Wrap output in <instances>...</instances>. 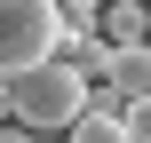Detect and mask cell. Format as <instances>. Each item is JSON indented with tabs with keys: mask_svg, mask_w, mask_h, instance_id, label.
I'll use <instances>...</instances> for the list:
<instances>
[{
	"mask_svg": "<svg viewBox=\"0 0 151 143\" xmlns=\"http://www.w3.org/2000/svg\"><path fill=\"white\" fill-rule=\"evenodd\" d=\"M0 143H48L40 127H24V119H0Z\"/></svg>",
	"mask_w": 151,
	"mask_h": 143,
	"instance_id": "cell-8",
	"label": "cell"
},
{
	"mask_svg": "<svg viewBox=\"0 0 151 143\" xmlns=\"http://www.w3.org/2000/svg\"><path fill=\"white\" fill-rule=\"evenodd\" d=\"M56 8H64V24H96V8H104V0H56Z\"/></svg>",
	"mask_w": 151,
	"mask_h": 143,
	"instance_id": "cell-7",
	"label": "cell"
},
{
	"mask_svg": "<svg viewBox=\"0 0 151 143\" xmlns=\"http://www.w3.org/2000/svg\"><path fill=\"white\" fill-rule=\"evenodd\" d=\"M104 88L127 103V96H151V40H135V48H111V72H104Z\"/></svg>",
	"mask_w": 151,
	"mask_h": 143,
	"instance_id": "cell-4",
	"label": "cell"
},
{
	"mask_svg": "<svg viewBox=\"0 0 151 143\" xmlns=\"http://www.w3.org/2000/svg\"><path fill=\"white\" fill-rule=\"evenodd\" d=\"M8 96H16V119H24V127L64 135V127L96 103V80H80L64 56H48V64H32V72H8Z\"/></svg>",
	"mask_w": 151,
	"mask_h": 143,
	"instance_id": "cell-1",
	"label": "cell"
},
{
	"mask_svg": "<svg viewBox=\"0 0 151 143\" xmlns=\"http://www.w3.org/2000/svg\"><path fill=\"white\" fill-rule=\"evenodd\" d=\"M64 143H135L127 135V119H119V96H104V103H88L72 127H64Z\"/></svg>",
	"mask_w": 151,
	"mask_h": 143,
	"instance_id": "cell-5",
	"label": "cell"
},
{
	"mask_svg": "<svg viewBox=\"0 0 151 143\" xmlns=\"http://www.w3.org/2000/svg\"><path fill=\"white\" fill-rule=\"evenodd\" d=\"M96 40H104V48L151 40V0H104V8H96Z\"/></svg>",
	"mask_w": 151,
	"mask_h": 143,
	"instance_id": "cell-3",
	"label": "cell"
},
{
	"mask_svg": "<svg viewBox=\"0 0 151 143\" xmlns=\"http://www.w3.org/2000/svg\"><path fill=\"white\" fill-rule=\"evenodd\" d=\"M119 119H127V135H135V143H151V96H127Z\"/></svg>",
	"mask_w": 151,
	"mask_h": 143,
	"instance_id": "cell-6",
	"label": "cell"
},
{
	"mask_svg": "<svg viewBox=\"0 0 151 143\" xmlns=\"http://www.w3.org/2000/svg\"><path fill=\"white\" fill-rule=\"evenodd\" d=\"M64 48V8L56 0H0V72H32Z\"/></svg>",
	"mask_w": 151,
	"mask_h": 143,
	"instance_id": "cell-2",
	"label": "cell"
}]
</instances>
